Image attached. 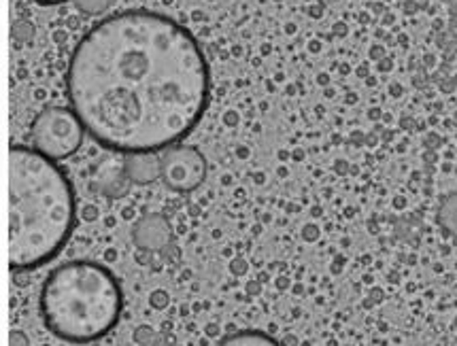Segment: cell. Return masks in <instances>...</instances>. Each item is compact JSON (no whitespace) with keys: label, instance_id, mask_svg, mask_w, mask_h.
Wrapping results in <instances>:
<instances>
[{"label":"cell","instance_id":"1","mask_svg":"<svg viewBox=\"0 0 457 346\" xmlns=\"http://www.w3.org/2000/svg\"><path fill=\"white\" fill-rule=\"evenodd\" d=\"M66 89L83 130L126 155L175 147L203 119L209 66L181 24L149 11L100 21L71 55Z\"/></svg>","mask_w":457,"mask_h":346},{"label":"cell","instance_id":"2","mask_svg":"<svg viewBox=\"0 0 457 346\" xmlns=\"http://www.w3.org/2000/svg\"><path fill=\"white\" fill-rule=\"evenodd\" d=\"M75 192L55 160L37 149L9 153V266L30 272L52 261L77 221Z\"/></svg>","mask_w":457,"mask_h":346},{"label":"cell","instance_id":"3","mask_svg":"<svg viewBox=\"0 0 457 346\" xmlns=\"http://www.w3.org/2000/svg\"><path fill=\"white\" fill-rule=\"evenodd\" d=\"M38 302L49 332L75 344L107 336L124 310L113 272L94 261H69L49 272Z\"/></svg>","mask_w":457,"mask_h":346},{"label":"cell","instance_id":"4","mask_svg":"<svg viewBox=\"0 0 457 346\" xmlns=\"http://www.w3.org/2000/svg\"><path fill=\"white\" fill-rule=\"evenodd\" d=\"M35 149L52 160L69 158L81 147L83 126L75 111L52 107L43 111L32 126Z\"/></svg>","mask_w":457,"mask_h":346},{"label":"cell","instance_id":"5","mask_svg":"<svg viewBox=\"0 0 457 346\" xmlns=\"http://www.w3.org/2000/svg\"><path fill=\"white\" fill-rule=\"evenodd\" d=\"M204 177L206 160L198 149L187 147V144H175L162 155V181L172 192H194V189L203 185Z\"/></svg>","mask_w":457,"mask_h":346},{"label":"cell","instance_id":"6","mask_svg":"<svg viewBox=\"0 0 457 346\" xmlns=\"http://www.w3.org/2000/svg\"><path fill=\"white\" fill-rule=\"evenodd\" d=\"M132 240L138 249L154 253V251H164L172 244V227L164 215L149 213L137 221L132 230Z\"/></svg>","mask_w":457,"mask_h":346},{"label":"cell","instance_id":"7","mask_svg":"<svg viewBox=\"0 0 457 346\" xmlns=\"http://www.w3.org/2000/svg\"><path fill=\"white\" fill-rule=\"evenodd\" d=\"M124 166L128 178L138 183V185H147V183H154L155 178L162 177V160L155 158L154 153L130 155L124 161Z\"/></svg>","mask_w":457,"mask_h":346},{"label":"cell","instance_id":"8","mask_svg":"<svg viewBox=\"0 0 457 346\" xmlns=\"http://www.w3.org/2000/svg\"><path fill=\"white\" fill-rule=\"evenodd\" d=\"M217 346H283L262 332H238L221 340Z\"/></svg>","mask_w":457,"mask_h":346},{"label":"cell","instance_id":"9","mask_svg":"<svg viewBox=\"0 0 457 346\" xmlns=\"http://www.w3.org/2000/svg\"><path fill=\"white\" fill-rule=\"evenodd\" d=\"M438 223L451 236H457V192L447 195L438 209Z\"/></svg>","mask_w":457,"mask_h":346},{"label":"cell","instance_id":"10","mask_svg":"<svg viewBox=\"0 0 457 346\" xmlns=\"http://www.w3.org/2000/svg\"><path fill=\"white\" fill-rule=\"evenodd\" d=\"M109 3L111 0H75L77 7H79L83 13H90V15L103 13V11L109 7Z\"/></svg>","mask_w":457,"mask_h":346},{"label":"cell","instance_id":"11","mask_svg":"<svg viewBox=\"0 0 457 346\" xmlns=\"http://www.w3.org/2000/svg\"><path fill=\"white\" fill-rule=\"evenodd\" d=\"M155 340H158V334L149 325H141L135 332V342L138 346H155Z\"/></svg>","mask_w":457,"mask_h":346},{"label":"cell","instance_id":"12","mask_svg":"<svg viewBox=\"0 0 457 346\" xmlns=\"http://www.w3.org/2000/svg\"><path fill=\"white\" fill-rule=\"evenodd\" d=\"M169 293L164 292V289H155V292L152 293V298H149V302H152V306L155 310H162L169 306Z\"/></svg>","mask_w":457,"mask_h":346},{"label":"cell","instance_id":"13","mask_svg":"<svg viewBox=\"0 0 457 346\" xmlns=\"http://www.w3.org/2000/svg\"><path fill=\"white\" fill-rule=\"evenodd\" d=\"M9 346H30V340H28L24 332L13 329V332L9 334Z\"/></svg>","mask_w":457,"mask_h":346},{"label":"cell","instance_id":"14","mask_svg":"<svg viewBox=\"0 0 457 346\" xmlns=\"http://www.w3.org/2000/svg\"><path fill=\"white\" fill-rule=\"evenodd\" d=\"M230 270H232L234 276H243L245 272H247V261H245L243 258H237L230 264Z\"/></svg>","mask_w":457,"mask_h":346},{"label":"cell","instance_id":"15","mask_svg":"<svg viewBox=\"0 0 457 346\" xmlns=\"http://www.w3.org/2000/svg\"><path fill=\"white\" fill-rule=\"evenodd\" d=\"M96 217H98V210L94 209V206H87V209H86V219L92 221V219H96Z\"/></svg>","mask_w":457,"mask_h":346},{"label":"cell","instance_id":"16","mask_svg":"<svg viewBox=\"0 0 457 346\" xmlns=\"http://www.w3.org/2000/svg\"><path fill=\"white\" fill-rule=\"evenodd\" d=\"M247 292H249V293H258V292H260V284L255 283V281H252V283L247 284Z\"/></svg>","mask_w":457,"mask_h":346},{"label":"cell","instance_id":"17","mask_svg":"<svg viewBox=\"0 0 457 346\" xmlns=\"http://www.w3.org/2000/svg\"><path fill=\"white\" fill-rule=\"evenodd\" d=\"M37 3H41V4H60V3H66V0H37Z\"/></svg>","mask_w":457,"mask_h":346},{"label":"cell","instance_id":"18","mask_svg":"<svg viewBox=\"0 0 457 346\" xmlns=\"http://www.w3.org/2000/svg\"><path fill=\"white\" fill-rule=\"evenodd\" d=\"M283 346H296V340L286 338V340H283Z\"/></svg>","mask_w":457,"mask_h":346}]
</instances>
